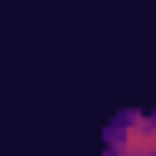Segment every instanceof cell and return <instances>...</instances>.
I'll use <instances>...</instances> for the list:
<instances>
[{
	"label": "cell",
	"instance_id": "cell-1",
	"mask_svg": "<svg viewBox=\"0 0 156 156\" xmlns=\"http://www.w3.org/2000/svg\"><path fill=\"white\" fill-rule=\"evenodd\" d=\"M102 156H156V112L122 107L102 127Z\"/></svg>",
	"mask_w": 156,
	"mask_h": 156
}]
</instances>
